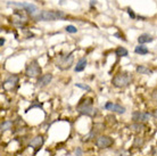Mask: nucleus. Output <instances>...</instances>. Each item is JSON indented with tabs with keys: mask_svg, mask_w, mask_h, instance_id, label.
I'll list each match as a JSON object with an SVG mask.
<instances>
[{
	"mask_svg": "<svg viewBox=\"0 0 157 156\" xmlns=\"http://www.w3.org/2000/svg\"><path fill=\"white\" fill-rule=\"evenodd\" d=\"M76 111L78 114L81 115H86V116L94 117L97 114V109L94 107V102L91 98H86L82 99L76 106Z\"/></svg>",
	"mask_w": 157,
	"mask_h": 156,
	"instance_id": "nucleus-1",
	"label": "nucleus"
},
{
	"mask_svg": "<svg viewBox=\"0 0 157 156\" xmlns=\"http://www.w3.org/2000/svg\"><path fill=\"white\" fill-rule=\"evenodd\" d=\"M34 20L36 21H65L66 20V14L59 10H41L36 16Z\"/></svg>",
	"mask_w": 157,
	"mask_h": 156,
	"instance_id": "nucleus-2",
	"label": "nucleus"
},
{
	"mask_svg": "<svg viewBox=\"0 0 157 156\" xmlns=\"http://www.w3.org/2000/svg\"><path fill=\"white\" fill-rule=\"evenodd\" d=\"M131 81H132V76L129 73L123 72V73H118V74L115 75L112 80V83L116 88H125L131 83Z\"/></svg>",
	"mask_w": 157,
	"mask_h": 156,
	"instance_id": "nucleus-3",
	"label": "nucleus"
},
{
	"mask_svg": "<svg viewBox=\"0 0 157 156\" xmlns=\"http://www.w3.org/2000/svg\"><path fill=\"white\" fill-rule=\"evenodd\" d=\"M73 62H74L73 53H70V54L59 56L57 62H56V66L58 67L59 70H68L73 65Z\"/></svg>",
	"mask_w": 157,
	"mask_h": 156,
	"instance_id": "nucleus-4",
	"label": "nucleus"
},
{
	"mask_svg": "<svg viewBox=\"0 0 157 156\" xmlns=\"http://www.w3.org/2000/svg\"><path fill=\"white\" fill-rule=\"evenodd\" d=\"M25 74L28 75L29 78H36L41 74V67H40L38 60L34 59L31 63H29L25 67Z\"/></svg>",
	"mask_w": 157,
	"mask_h": 156,
	"instance_id": "nucleus-5",
	"label": "nucleus"
},
{
	"mask_svg": "<svg viewBox=\"0 0 157 156\" xmlns=\"http://www.w3.org/2000/svg\"><path fill=\"white\" fill-rule=\"evenodd\" d=\"M94 144L96 146L98 147L99 149H106V148H109L112 145L114 144V140H113V138H110L109 136H99L96 138V140H94Z\"/></svg>",
	"mask_w": 157,
	"mask_h": 156,
	"instance_id": "nucleus-6",
	"label": "nucleus"
},
{
	"mask_svg": "<svg viewBox=\"0 0 157 156\" xmlns=\"http://www.w3.org/2000/svg\"><path fill=\"white\" fill-rule=\"evenodd\" d=\"M8 5H14V6H18V7H23L24 10L28 13L29 15H31L33 18H36V16L40 13L39 8L33 4H15V2H8Z\"/></svg>",
	"mask_w": 157,
	"mask_h": 156,
	"instance_id": "nucleus-7",
	"label": "nucleus"
},
{
	"mask_svg": "<svg viewBox=\"0 0 157 156\" xmlns=\"http://www.w3.org/2000/svg\"><path fill=\"white\" fill-rule=\"evenodd\" d=\"M153 116L148 112H140V111H134L132 113V121L138 122V123H145L150 120V117Z\"/></svg>",
	"mask_w": 157,
	"mask_h": 156,
	"instance_id": "nucleus-8",
	"label": "nucleus"
},
{
	"mask_svg": "<svg viewBox=\"0 0 157 156\" xmlns=\"http://www.w3.org/2000/svg\"><path fill=\"white\" fill-rule=\"evenodd\" d=\"M43 144H44V138L42 136H36L34 138H32L31 140H30L29 147H32V148L34 149V155H36V153L41 149Z\"/></svg>",
	"mask_w": 157,
	"mask_h": 156,
	"instance_id": "nucleus-9",
	"label": "nucleus"
},
{
	"mask_svg": "<svg viewBox=\"0 0 157 156\" xmlns=\"http://www.w3.org/2000/svg\"><path fill=\"white\" fill-rule=\"evenodd\" d=\"M105 109L106 111H109V112H113V113H117V114H124L125 113V107H123L120 104H115L113 102H107L105 104Z\"/></svg>",
	"mask_w": 157,
	"mask_h": 156,
	"instance_id": "nucleus-10",
	"label": "nucleus"
},
{
	"mask_svg": "<svg viewBox=\"0 0 157 156\" xmlns=\"http://www.w3.org/2000/svg\"><path fill=\"white\" fill-rule=\"evenodd\" d=\"M51 80H52V74H50V73L40 75V78L38 79V81H36V87L43 88V87L48 86L51 82Z\"/></svg>",
	"mask_w": 157,
	"mask_h": 156,
	"instance_id": "nucleus-11",
	"label": "nucleus"
},
{
	"mask_svg": "<svg viewBox=\"0 0 157 156\" xmlns=\"http://www.w3.org/2000/svg\"><path fill=\"white\" fill-rule=\"evenodd\" d=\"M17 83H18V76L14 74V75L8 76V78L5 80V82H2V87H6L7 84H9V86H10V89H13L14 86H16Z\"/></svg>",
	"mask_w": 157,
	"mask_h": 156,
	"instance_id": "nucleus-12",
	"label": "nucleus"
},
{
	"mask_svg": "<svg viewBox=\"0 0 157 156\" xmlns=\"http://www.w3.org/2000/svg\"><path fill=\"white\" fill-rule=\"evenodd\" d=\"M153 41H154V38L150 34H148V33H144V34H141L139 38H138V42H139V45H145V43L153 42Z\"/></svg>",
	"mask_w": 157,
	"mask_h": 156,
	"instance_id": "nucleus-13",
	"label": "nucleus"
},
{
	"mask_svg": "<svg viewBox=\"0 0 157 156\" xmlns=\"http://www.w3.org/2000/svg\"><path fill=\"white\" fill-rule=\"evenodd\" d=\"M99 125H100V124H96V125H94V128L91 129L90 133H89V135L86 136V139H84V141H89V140H91V139H94V137H96V138H97V137H99V136H98V133H99V131L101 130V129H98Z\"/></svg>",
	"mask_w": 157,
	"mask_h": 156,
	"instance_id": "nucleus-14",
	"label": "nucleus"
},
{
	"mask_svg": "<svg viewBox=\"0 0 157 156\" xmlns=\"http://www.w3.org/2000/svg\"><path fill=\"white\" fill-rule=\"evenodd\" d=\"M86 66V57H82V58L78 59V62L76 63V65H75V67H74V71L75 72H82V71H84Z\"/></svg>",
	"mask_w": 157,
	"mask_h": 156,
	"instance_id": "nucleus-15",
	"label": "nucleus"
},
{
	"mask_svg": "<svg viewBox=\"0 0 157 156\" xmlns=\"http://www.w3.org/2000/svg\"><path fill=\"white\" fill-rule=\"evenodd\" d=\"M136 71H137V73H139V74H146V75H150L154 73L153 70H150L149 67L145 66V65H138Z\"/></svg>",
	"mask_w": 157,
	"mask_h": 156,
	"instance_id": "nucleus-16",
	"label": "nucleus"
},
{
	"mask_svg": "<svg viewBox=\"0 0 157 156\" xmlns=\"http://www.w3.org/2000/svg\"><path fill=\"white\" fill-rule=\"evenodd\" d=\"M134 53L138 55H147L149 53V50H148V48L145 47L144 45H139V46H137V47L134 48Z\"/></svg>",
	"mask_w": 157,
	"mask_h": 156,
	"instance_id": "nucleus-17",
	"label": "nucleus"
},
{
	"mask_svg": "<svg viewBox=\"0 0 157 156\" xmlns=\"http://www.w3.org/2000/svg\"><path fill=\"white\" fill-rule=\"evenodd\" d=\"M130 129L132 131H136V132H140L142 130L145 129V125L144 123H138V122H133L132 124L130 125Z\"/></svg>",
	"mask_w": 157,
	"mask_h": 156,
	"instance_id": "nucleus-18",
	"label": "nucleus"
},
{
	"mask_svg": "<svg viewBox=\"0 0 157 156\" xmlns=\"http://www.w3.org/2000/svg\"><path fill=\"white\" fill-rule=\"evenodd\" d=\"M115 55H116L117 57H126V56L129 55V51L126 50L124 47H117L116 50H115Z\"/></svg>",
	"mask_w": 157,
	"mask_h": 156,
	"instance_id": "nucleus-19",
	"label": "nucleus"
},
{
	"mask_svg": "<svg viewBox=\"0 0 157 156\" xmlns=\"http://www.w3.org/2000/svg\"><path fill=\"white\" fill-rule=\"evenodd\" d=\"M144 144H145V140L142 139L141 137H136V138H134L133 147H136V148H140V147L144 146Z\"/></svg>",
	"mask_w": 157,
	"mask_h": 156,
	"instance_id": "nucleus-20",
	"label": "nucleus"
},
{
	"mask_svg": "<svg viewBox=\"0 0 157 156\" xmlns=\"http://www.w3.org/2000/svg\"><path fill=\"white\" fill-rule=\"evenodd\" d=\"M13 127V122L12 121H4L1 123V132H5L7 130L12 129Z\"/></svg>",
	"mask_w": 157,
	"mask_h": 156,
	"instance_id": "nucleus-21",
	"label": "nucleus"
},
{
	"mask_svg": "<svg viewBox=\"0 0 157 156\" xmlns=\"http://www.w3.org/2000/svg\"><path fill=\"white\" fill-rule=\"evenodd\" d=\"M65 30H66V32H68V33H76V32H78V29L75 26H73V25H67V26L65 27Z\"/></svg>",
	"mask_w": 157,
	"mask_h": 156,
	"instance_id": "nucleus-22",
	"label": "nucleus"
},
{
	"mask_svg": "<svg viewBox=\"0 0 157 156\" xmlns=\"http://www.w3.org/2000/svg\"><path fill=\"white\" fill-rule=\"evenodd\" d=\"M75 87H78V88H81L83 90H86V91H90L91 88L88 84H82V83H75Z\"/></svg>",
	"mask_w": 157,
	"mask_h": 156,
	"instance_id": "nucleus-23",
	"label": "nucleus"
},
{
	"mask_svg": "<svg viewBox=\"0 0 157 156\" xmlns=\"http://www.w3.org/2000/svg\"><path fill=\"white\" fill-rule=\"evenodd\" d=\"M126 12H128L129 16L131 17V18H132V20H134V18H137V15L134 14V12L132 10V9H131V8H128V9H126Z\"/></svg>",
	"mask_w": 157,
	"mask_h": 156,
	"instance_id": "nucleus-24",
	"label": "nucleus"
},
{
	"mask_svg": "<svg viewBox=\"0 0 157 156\" xmlns=\"http://www.w3.org/2000/svg\"><path fill=\"white\" fill-rule=\"evenodd\" d=\"M75 156H83V150L81 147H78L75 150Z\"/></svg>",
	"mask_w": 157,
	"mask_h": 156,
	"instance_id": "nucleus-25",
	"label": "nucleus"
},
{
	"mask_svg": "<svg viewBox=\"0 0 157 156\" xmlns=\"http://www.w3.org/2000/svg\"><path fill=\"white\" fill-rule=\"evenodd\" d=\"M34 107H39V108H40V107H42V104H33V105H31L28 109H26V112H29L30 109L34 108Z\"/></svg>",
	"mask_w": 157,
	"mask_h": 156,
	"instance_id": "nucleus-26",
	"label": "nucleus"
},
{
	"mask_svg": "<svg viewBox=\"0 0 157 156\" xmlns=\"http://www.w3.org/2000/svg\"><path fill=\"white\" fill-rule=\"evenodd\" d=\"M151 97H153L154 99H155V100H157V89L155 90V91H154L153 94H151Z\"/></svg>",
	"mask_w": 157,
	"mask_h": 156,
	"instance_id": "nucleus-27",
	"label": "nucleus"
},
{
	"mask_svg": "<svg viewBox=\"0 0 157 156\" xmlns=\"http://www.w3.org/2000/svg\"><path fill=\"white\" fill-rule=\"evenodd\" d=\"M5 42H6V40H5L4 38H0V46H1V47L5 45Z\"/></svg>",
	"mask_w": 157,
	"mask_h": 156,
	"instance_id": "nucleus-28",
	"label": "nucleus"
},
{
	"mask_svg": "<svg viewBox=\"0 0 157 156\" xmlns=\"http://www.w3.org/2000/svg\"><path fill=\"white\" fill-rule=\"evenodd\" d=\"M151 115H153V116L155 117V119H157V109H155V111H154L153 114H151Z\"/></svg>",
	"mask_w": 157,
	"mask_h": 156,
	"instance_id": "nucleus-29",
	"label": "nucleus"
},
{
	"mask_svg": "<svg viewBox=\"0 0 157 156\" xmlns=\"http://www.w3.org/2000/svg\"><path fill=\"white\" fill-rule=\"evenodd\" d=\"M94 5H96V0H91V1H90V7L92 8V7H94Z\"/></svg>",
	"mask_w": 157,
	"mask_h": 156,
	"instance_id": "nucleus-30",
	"label": "nucleus"
},
{
	"mask_svg": "<svg viewBox=\"0 0 157 156\" xmlns=\"http://www.w3.org/2000/svg\"><path fill=\"white\" fill-rule=\"evenodd\" d=\"M138 18L141 21H146V17H144V16H138Z\"/></svg>",
	"mask_w": 157,
	"mask_h": 156,
	"instance_id": "nucleus-31",
	"label": "nucleus"
}]
</instances>
